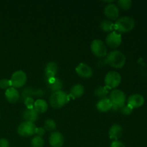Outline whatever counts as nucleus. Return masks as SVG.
I'll return each instance as SVG.
<instances>
[{"instance_id":"nucleus-18","label":"nucleus","mask_w":147,"mask_h":147,"mask_svg":"<svg viewBox=\"0 0 147 147\" xmlns=\"http://www.w3.org/2000/svg\"><path fill=\"white\" fill-rule=\"evenodd\" d=\"M112 105H113V103L111 101L110 98L105 97L98 101V103H96V108L99 111L106 112L111 109Z\"/></svg>"},{"instance_id":"nucleus-12","label":"nucleus","mask_w":147,"mask_h":147,"mask_svg":"<svg viewBox=\"0 0 147 147\" xmlns=\"http://www.w3.org/2000/svg\"><path fill=\"white\" fill-rule=\"evenodd\" d=\"M119 8L114 3L108 4L104 8V14L109 19L116 20L119 16Z\"/></svg>"},{"instance_id":"nucleus-6","label":"nucleus","mask_w":147,"mask_h":147,"mask_svg":"<svg viewBox=\"0 0 147 147\" xmlns=\"http://www.w3.org/2000/svg\"><path fill=\"white\" fill-rule=\"evenodd\" d=\"M121 81L120 73L116 71H109L105 77L104 82L108 88H114L119 86Z\"/></svg>"},{"instance_id":"nucleus-32","label":"nucleus","mask_w":147,"mask_h":147,"mask_svg":"<svg viewBox=\"0 0 147 147\" xmlns=\"http://www.w3.org/2000/svg\"><path fill=\"white\" fill-rule=\"evenodd\" d=\"M0 147H9V142L4 138L0 139Z\"/></svg>"},{"instance_id":"nucleus-14","label":"nucleus","mask_w":147,"mask_h":147,"mask_svg":"<svg viewBox=\"0 0 147 147\" xmlns=\"http://www.w3.org/2000/svg\"><path fill=\"white\" fill-rule=\"evenodd\" d=\"M57 71H58V67L55 62H49L45 67V74L48 80L55 78V75L57 73Z\"/></svg>"},{"instance_id":"nucleus-3","label":"nucleus","mask_w":147,"mask_h":147,"mask_svg":"<svg viewBox=\"0 0 147 147\" xmlns=\"http://www.w3.org/2000/svg\"><path fill=\"white\" fill-rule=\"evenodd\" d=\"M69 100V96L63 90L53 92L50 98V103L55 109H60L64 106Z\"/></svg>"},{"instance_id":"nucleus-4","label":"nucleus","mask_w":147,"mask_h":147,"mask_svg":"<svg viewBox=\"0 0 147 147\" xmlns=\"http://www.w3.org/2000/svg\"><path fill=\"white\" fill-rule=\"evenodd\" d=\"M90 50L94 55L98 57H104L107 55L108 51L106 45L102 40L96 39L93 40L90 45Z\"/></svg>"},{"instance_id":"nucleus-27","label":"nucleus","mask_w":147,"mask_h":147,"mask_svg":"<svg viewBox=\"0 0 147 147\" xmlns=\"http://www.w3.org/2000/svg\"><path fill=\"white\" fill-rule=\"evenodd\" d=\"M11 87L10 80L7 78H3L0 80V88L2 89H8L9 88Z\"/></svg>"},{"instance_id":"nucleus-1","label":"nucleus","mask_w":147,"mask_h":147,"mask_svg":"<svg viewBox=\"0 0 147 147\" xmlns=\"http://www.w3.org/2000/svg\"><path fill=\"white\" fill-rule=\"evenodd\" d=\"M106 62L111 67L121 68L126 63V56L119 50H113L106 55Z\"/></svg>"},{"instance_id":"nucleus-19","label":"nucleus","mask_w":147,"mask_h":147,"mask_svg":"<svg viewBox=\"0 0 147 147\" xmlns=\"http://www.w3.org/2000/svg\"><path fill=\"white\" fill-rule=\"evenodd\" d=\"M85 92L84 86L80 83H77L73 86L70 88V95L73 98H78L83 95Z\"/></svg>"},{"instance_id":"nucleus-28","label":"nucleus","mask_w":147,"mask_h":147,"mask_svg":"<svg viewBox=\"0 0 147 147\" xmlns=\"http://www.w3.org/2000/svg\"><path fill=\"white\" fill-rule=\"evenodd\" d=\"M24 104H25L27 109H33L34 108V100L31 96L27 97L24 98Z\"/></svg>"},{"instance_id":"nucleus-5","label":"nucleus","mask_w":147,"mask_h":147,"mask_svg":"<svg viewBox=\"0 0 147 147\" xmlns=\"http://www.w3.org/2000/svg\"><path fill=\"white\" fill-rule=\"evenodd\" d=\"M36 125L30 121H23L19 125L17 128V133L23 137H28L32 136L35 132Z\"/></svg>"},{"instance_id":"nucleus-7","label":"nucleus","mask_w":147,"mask_h":147,"mask_svg":"<svg viewBox=\"0 0 147 147\" xmlns=\"http://www.w3.org/2000/svg\"><path fill=\"white\" fill-rule=\"evenodd\" d=\"M27 78V75L24 71L17 70L13 73L10 79L11 87H14L15 88L22 87L26 83Z\"/></svg>"},{"instance_id":"nucleus-9","label":"nucleus","mask_w":147,"mask_h":147,"mask_svg":"<svg viewBox=\"0 0 147 147\" xmlns=\"http://www.w3.org/2000/svg\"><path fill=\"white\" fill-rule=\"evenodd\" d=\"M106 42L111 48H116L122 42V37L120 33L113 31L109 33L106 37Z\"/></svg>"},{"instance_id":"nucleus-20","label":"nucleus","mask_w":147,"mask_h":147,"mask_svg":"<svg viewBox=\"0 0 147 147\" xmlns=\"http://www.w3.org/2000/svg\"><path fill=\"white\" fill-rule=\"evenodd\" d=\"M34 109L38 113H44L48 109V105L44 99L39 98L34 101Z\"/></svg>"},{"instance_id":"nucleus-21","label":"nucleus","mask_w":147,"mask_h":147,"mask_svg":"<svg viewBox=\"0 0 147 147\" xmlns=\"http://www.w3.org/2000/svg\"><path fill=\"white\" fill-rule=\"evenodd\" d=\"M49 83H50V90L53 92L60 90L63 88V82L58 78H53L49 79Z\"/></svg>"},{"instance_id":"nucleus-29","label":"nucleus","mask_w":147,"mask_h":147,"mask_svg":"<svg viewBox=\"0 0 147 147\" xmlns=\"http://www.w3.org/2000/svg\"><path fill=\"white\" fill-rule=\"evenodd\" d=\"M119 110L121 112V113L124 115H130L132 113V111H133V109L128 104L126 105V106L125 105L123 106Z\"/></svg>"},{"instance_id":"nucleus-2","label":"nucleus","mask_w":147,"mask_h":147,"mask_svg":"<svg viewBox=\"0 0 147 147\" xmlns=\"http://www.w3.org/2000/svg\"><path fill=\"white\" fill-rule=\"evenodd\" d=\"M135 26V20L129 16H123L118 19L114 23V29L120 32H127L133 30Z\"/></svg>"},{"instance_id":"nucleus-30","label":"nucleus","mask_w":147,"mask_h":147,"mask_svg":"<svg viewBox=\"0 0 147 147\" xmlns=\"http://www.w3.org/2000/svg\"><path fill=\"white\" fill-rule=\"evenodd\" d=\"M34 134H37V136H42L43 135L45 134V129H44L43 127H36V129H35V132H34Z\"/></svg>"},{"instance_id":"nucleus-26","label":"nucleus","mask_w":147,"mask_h":147,"mask_svg":"<svg viewBox=\"0 0 147 147\" xmlns=\"http://www.w3.org/2000/svg\"><path fill=\"white\" fill-rule=\"evenodd\" d=\"M118 4L121 9L124 10H127L131 7L132 1L131 0H119Z\"/></svg>"},{"instance_id":"nucleus-16","label":"nucleus","mask_w":147,"mask_h":147,"mask_svg":"<svg viewBox=\"0 0 147 147\" xmlns=\"http://www.w3.org/2000/svg\"><path fill=\"white\" fill-rule=\"evenodd\" d=\"M5 97L6 99L9 103H14L20 99V95L18 90H17V88L14 87H10L6 90Z\"/></svg>"},{"instance_id":"nucleus-11","label":"nucleus","mask_w":147,"mask_h":147,"mask_svg":"<svg viewBox=\"0 0 147 147\" xmlns=\"http://www.w3.org/2000/svg\"><path fill=\"white\" fill-rule=\"evenodd\" d=\"M64 136L57 131L52 132L49 137V143L52 147H62L64 144Z\"/></svg>"},{"instance_id":"nucleus-17","label":"nucleus","mask_w":147,"mask_h":147,"mask_svg":"<svg viewBox=\"0 0 147 147\" xmlns=\"http://www.w3.org/2000/svg\"><path fill=\"white\" fill-rule=\"evenodd\" d=\"M22 117L25 121H30L34 123L38 119L39 113L34 108L33 109H27L23 112Z\"/></svg>"},{"instance_id":"nucleus-15","label":"nucleus","mask_w":147,"mask_h":147,"mask_svg":"<svg viewBox=\"0 0 147 147\" xmlns=\"http://www.w3.org/2000/svg\"><path fill=\"white\" fill-rule=\"evenodd\" d=\"M123 134V128L119 123H113L109 131V137L113 141H118Z\"/></svg>"},{"instance_id":"nucleus-8","label":"nucleus","mask_w":147,"mask_h":147,"mask_svg":"<svg viewBox=\"0 0 147 147\" xmlns=\"http://www.w3.org/2000/svg\"><path fill=\"white\" fill-rule=\"evenodd\" d=\"M109 98L113 104L116 105L121 109L122 106H124L126 101V94L119 89H115L111 92Z\"/></svg>"},{"instance_id":"nucleus-31","label":"nucleus","mask_w":147,"mask_h":147,"mask_svg":"<svg viewBox=\"0 0 147 147\" xmlns=\"http://www.w3.org/2000/svg\"><path fill=\"white\" fill-rule=\"evenodd\" d=\"M110 147H126L124 144L120 141H113L112 143L111 144Z\"/></svg>"},{"instance_id":"nucleus-13","label":"nucleus","mask_w":147,"mask_h":147,"mask_svg":"<svg viewBox=\"0 0 147 147\" xmlns=\"http://www.w3.org/2000/svg\"><path fill=\"white\" fill-rule=\"evenodd\" d=\"M144 103V98L142 95L136 93L130 96L128 98V105L130 106L132 109L139 108Z\"/></svg>"},{"instance_id":"nucleus-23","label":"nucleus","mask_w":147,"mask_h":147,"mask_svg":"<svg viewBox=\"0 0 147 147\" xmlns=\"http://www.w3.org/2000/svg\"><path fill=\"white\" fill-rule=\"evenodd\" d=\"M108 93H109V90H108V88L106 86H100L96 88V90H95V95L97 97L100 98V99L106 97Z\"/></svg>"},{"instance_id":"nucleus-25","label":"nucleus","mask_w":147,"mask_h":147,"mask_svg":"<svg viewBox=\"0 0 147 147\" xmlns=\"http://www.w3.org/2000/svg\"><path fill=\"white\" fill-rule=\"evenodd\" d=\"M44 144V139H42V137L39 136H34L31 141L32 147H43Z\"/></svg>"},{"instance_id":"nucleus-22","label":"nucleus","mask_w":147,"mask_h":147,"mask_svg":"<svg viewBox=\"0 0 147 147\" xmlns=\"http://www.w3.org/2000/svg\"><path fill=\"white\" fill-rule=\"evenodd\" d=\"M100 28L102 30L107 32H113V28H114V24L112 22L111 20H103L100 22Z\"/></svg>"},{"instance_id":"nucleus-24","label":"nucleus","mask_w":147,"mask_h":147,"mask_svg":"<svg viewBox=\"0 0 147 147\" xmlns=\"http://www.w3.org/2000/svg\"><path fill=\"white\" fill-rule=\"evenodd\" d=\"M57 127V124L56 122L55 121L54 119H48L45 120L44 123V129L45 130L49 131H55Z\"/></svg>"},{"instance_id":"nucleus-10","label":"nucleus","mask_w":147,"mask_h":147,"mask_svg":"<svg viewBox=\"0 0 147 147\" xmlns=\"http://www.w3.org/2000/svg\"><path fill=\"white\" fill-rule=\"evenodd\" d=\"M76 72L78 76L84 78H89L93 74V69L90 65L85 63H79L76 67Z\"/></svg>"}]
</instances>
